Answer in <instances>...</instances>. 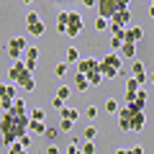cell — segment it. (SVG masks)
Instances as JSON below:
<instances>
[{"instance_id":"30bf717a","label":"cell","mask_w":154,"mask_h":154,"mask_svg":"<svg viewBox=\"0 0 154 154\" xmlns=\"http://www.w3.org/2000/svg\"><path fill=\"white\" fill-rule=\"evenodd\" d=\"M16 98H18V85L0 82V100H16Z\"/></svg>"},{"instance_id":"74e56055","label":"cell","mask_w":154,"mask_h":154,"mask_svg":"<svg viewBox=\"0 0 154 154\" xmlns=\"http://www.w3.org/2000/svg\"><path fill=\"white\" fill-rule=\"evenodd\" d=\"M85 116H88V118H95V116H98V108H95V105H85Z\"/></svg>"},{"instance_id":"4fadbf2b","label":"cell","mask_w":154,"mask_h":154,"mask_svg":"<svg viewBox=\"0 0 154 154\" xmlns=\"http://www.w3.org/2000/svg\"><path fill=\"white\" fill-rule=\"evenodd\" d=\"M46 123L44 121H28V134L31 136H46Z\"/></svg>"},{"instance_id":"3957f363","label":"cell","mask_w":154,"mask_h":154,"mask_svg":"<svg viewBox=\"0 0 154 154\" xmlns=\"http://www.w3.org/2000/svg\"><path fill=\"white\" fill-rule=\"evenodd\" d=\"M26 49H28V44H26V38H23V36H13L11 41L5 44V51H8V57H11L13 62H21Z\"/></svg>"},{"instance_id":"d4e9b609","label":"cell","mask_w":154,"mask_h":154,"mask_svg":"<svg viewBox=\"0 0 154 154\" xmlns=\"http://www.w3.org/2000/svg\"><path fill=\"white\" fill-rule=\"evenodd\" d=\"M69 95H72V88H69V85H59V88H57V98H59V100H64V103H67Z\"/></svg>"},{"instance_id":"ba28073f","label":"cell","mask_w":154,"mask_h":154,"mask_svg":"<svg viewBox=\"0 0 154 154\" xmlns=\"http://www.w3.org/2000/svg\"><path fill=\"white\" fill-rule=\"evenodd\" d=\"M82 31V16L80 13H75V11H69V23H67V33L64 36H77V33Z\"/></svg>"},{"instance_id":"4dcf8cb0","label":"cell","mask_w":154,"mask_h":154,"mask_svg":"<svg viewBox=\"0 0 154 154\" xmlns=\"http://www.w3.org/2000/svg\"><path fill=\"white\" fill-rule=\"evenodd\" d=\"M139 88H141V85H139L136 80H134V77H128V80H126V93H131V95H134Z\"/></svg>"},{"instance_id":"83f0119b","label":"cell","mask_w":154,"mask_h":154,"mask_svg":"<svg viewBox=\"0 0 154 154\" xmlns=\"http://www.w3.org/2000/svg\"><path fill=\"white\" fill-rule=\"evenodd\" d=\"M82 136H85V141H95V136H98V128H95V126H88V128L82 131Z\"/></svg>"},{"instance_id":"ab89813d","label":"cell","mask_w":154,"mask_h":154,"mask_svg":"<svg viewBox=\"0 0 154 154\" xmlns=\"http://www.w3.org/2000/svg\"><path fill=\"white\" fill-rule=\"evenodd\" d=\"M46 154H62V152H59L57 144H49V146H46Z\"/></svg>"},{"instance_id":"7402d4cb","label":"cell","mask_w":154,"mask_h":154,"mask_svg":"<svg viewBox=\"0 0 154 154\" xmlns=\"http://www.w3.org/2000/svg\"><path fill=\"white\" fill-rule=\"evenodd\" d=\"M59 116H62V118H67V121H72V123H75L77 118H80V110H77V108H67V105H64V108L59 110Z\"/></svg>"},{"instance_id":"9c48e42d","label":"cell","mask_w":154,"mask_h":154,"mask_svg":"<svg viewBox=\"0 0 154 154\" xmlns=\"http://www.w3.org/2000/svg\"><path fill=\"white\" fill-rule=\"evenodd\" d=\"M144 38V28L141 26H126L123 28V41L126 44H139Z\"/></svg>"},{"instance_id":"ee69618b","label":"cell","mask_w":154,"mask_h":154,"mask_svg":"<svg viewBox=\"0 0 154 154\" xmlns=\"http://www.w3.org/2000/svg\"><path fill=\"white\" fill-rule=\"evenodd\" d=\"M128 152H131V154H144V149L141 146H128Z\"/></svg>"},{"instance_id":"8d00e7d4","label":"cell","mask_w":154,"mask_h":154,"mask_svg":"<svg viewBox=\"0 0 154 154\" xmlns=\"http://www.w3.org/2000/svg\"><path fill=\"white\" fill-rule=\"evenodd\" d=\"M121 44H123L121 38H118V36H113V38H110V51H118V49H121Z\"/></svg>"},{"instance_id":"f907efd6","label":"cell","mask_w":154,"mask_h":154,"mask_svg":"<svg viewBox=\"0 0 154 154\" xmlns=\"http://www.w3.org/2000/svg\"><path fill=\"white\" fill-rule=\"evenodd\" d=\"M77 154H82V152H77Z\"/></svg>"},{"instance_id":"f6af8a7d","label":"cell","mask_w":154,"mask_h":154,"mask_svg":"<svg viewBox=\"0 0 154 154\" xmlns=\"http://www.w3.org/2000/svg\"><path fill=\"white\" fill-rule=\"evenodd\" d=\"M116 154H131L128 149H116Z\"/></svg>"},{"instance_id":"277c9868","label":"cell","mask_w":154,"mask_h":154,"mask_svg":"<svg viewBox=\"0 0 154 154\" xmlns=\"http://www.w3.org/2000/svg\"><path fill=\"white\" fill-rule=\"evenodd\" d=\"M26 28H28L31 36H44V31H46L44 21H41V16H38L36 11H28L26 13Z\"/></svg>"},{"instance_id":"c3c4849f","label":"cell","mask_w":154,"mask_h":154,"mask_svg":"<svg viewBox=\"0 0 154 154\" xmlns=\"http://www.w3.org/2000/svg\"><path fill=\"white\" fill-rule=\"evenodd\" d=\"M21 3H26V5H31V3H33V0H21Z\"/></svg>"},{"instance_id":"1f68e13d","label":"cell","mask_w":154,"mask_h":154,"mask_svg":"<svg viewBox=\"0 0 154 154\" xmlns=\"http://www.w3.org/2000/svg\"><path fill=\"white\" fill-rule=\"evenodd\" d=\"M8 154H28V152H26V149H23L21 144L16 141V144H11V146H8Z\"/></svg>"},{"instance_id":"8fae6325","label":"cell","mask_w":154,"mask_h":154,"mask_svg":"<svg viewBox=\"0 0 154 154\" xmlns=\"http://www.w3.org/2000/svg\"><path fill=\"white\" fill-rule=\"evenodd\" d=\"M36 62H38V49H36V46H28V49L23 51V64L33 72V69H36Z\"/></svg>"},{"instance_id":"d6986e66","label":"cell","mask_w":154,"mask_h":154,"mask_svg":"<svg viewBox=\"0 0 154 154\" xmlns=\"http://www.w3.org/2000/svg\"><path fill=\"white\" fill-rule=\"evenodd\" d=\"M146 100H149V93H146L144 88H139V90H136V95H134V105L144 110V105H146Z\"/></svg>"},{"instance_id":"5b68a950","label":"cell","mask_w":154,"mask_h":154,"mask_svg":"<svg viewBox=\"0 0 154 154\" xmlns=\"http://www.w3.org/2000/svg\"><path fill=\"white\" fill-rule=\"evenodd\" d=\"M95 5H98V16H100V18H108V21H110V18H113L118 11H121L116 0H98Z\"/></svg>"},{"instance_id":"b9f144b4","label":"cell","mask_w":154,"mask_h":154,"mask_svg":"<svg viewBox=\"0 0 154 154\" xmlns=\"http://www.w3.org/2000/svg\"><path fill=\"white\" fill-rule=\"evenodd\" d=\"M116 3H118V8H121V11H126V8H128V3H131V0H116Z\"/></svg>"},{"instance_id":"7a4b0ae2","label":"cell","mask_w":154,"mask_h":154,"mask_svg":"<svg viewBox=\"0 0 154 154\" xmlns=\"http://www.w3.org/2000/svg\"><path fill=\"white\" fill-rule=\"evenodd\" d=\"M116 116H118V128L121 131H144V126H146V116L136 105H123Z\"/></svg>"},{"instance_id":"f1b7e54d","label":"cell","mask_w":154,"mask_h":154,"mask_svg":"<svg viewBox=\"0 0 154 154\" xmlns=\"http://www.w3.org/2000/svg\"><path fill=\"white\" fill-rule=\"evenodd\" d=\"M72 128H75V123H72V121H67V118H59V131L72 134Z\"/></svg>"},{"instance_id":"7dc6e473","label":"cell","mask_w":154,"mask_h":154,"mask_svg":"<svg viewBox=\"0 0 154 154\" xmlns=\"http://www.w3.org/2000/svg\"><path fill=\"white\" fill-rule=\"evenodd\" d=\"M149 82H152V85H154V72H152V75H149Z\"/></svg>"},{"instance_id":"7c38bea8","label":"cell","mask_w":154,"mask_h":154,"mask_svg":"<svg viewBox=\"0 0 154 154\" xmlns=\"http://www.w3.org/2000/svg\"><path fill=\"white\" fill-rule=\"evenodd\" d=\"M100 62H105L108 67H113V69H118V72H121V67H123V57L118 54V51H108Z\"/></svg>"},{"instance_id":"9a60e30c","label":"cell","mask_w":154,"mask_h":154,"mask_svg":"<svg viewBox=\"0 0 154 154\" xmlns=\"http://www.w3.org/2000/svg\"><path fill=\"white\" fill-rule=\"evenodd\" d=\"M18 88H21L23 93H33V90H36V80H33V72H28V75L23 77L21 82H18Z\"/></svg>"},{"instance_id":"5bb4252c","label":"cell","mask_w":154,"mask_h":154,"mask_svg":"<svg viewBox=\"0 0 154 154\" xmlns=\"http://www.w3.org/2000/svg\"><path fill=\"white\" fill-rule=\"evenodd\" d=\"M95 64H98V59H95V57H88V59H80V62H77V72H80V75H88V72L93 69Z\"/></svg>"},{"instance_id":"52a82bcc","label":"cell","mask_w":154,"mask_h":154,"mask_svg":"<svg viewBox=\"0 0 154 154\" xmlns=\"http://www.w3.org/2000/svg\"><path fill=\"white\" fill-rule=\"evenodd\" d=\"M131 77L141 85V88L149 82V75H146V69H144V62H141V59H134V64H131Z\"/></svg>"},{"instance_id":"2e32d148","label":"cell","mask_w":154,"mask_h":154,"mask_svg":"<svg viewBox=\"0 0 154 154\" xmlns=\"http://www.w3.org/2000/svg\"><path fill=\"white\" fill-rule=\"evenodd\" d=\"M98 69H100V75H103V80H113V77H118V75H121L118 69H113V67H108L105 62H98Z\"/></svg>"},{"instance_id":"681fc988","label":"cell","mask_w":154,"mask_h":154,"mask_svg":"<svg viewBox=\"0 0 154 154\" xmlns=\"http://www.w3.org/2000/svg\"><path fill=\"white\" fill-rule=\"evenodd\" d=\"M57 3H62V0H57Z\"/></svg>"},{"instance_id":"4316f807","label":"cell","mask_w":154,"mask_h":154,"mask_svg":"<svg viewBox=\"0 0 154 154\" xmlns=\"http://www.w3.org/2000/svg\"><path fill=\"white\" fill-rule=\"evenodd\" d=\"M28 118H31V121H44V118H46V113H44V108H31Z\"/></svg>"},{"instance_id":"44dd1931","label":"cell","mask_w":154,"mask_h":154,"mask_svg":"<svg viewBox=\"0 0 154 154\" xmlns=\"http://www.w3.org/2000/svg\"><path fill=\"white\" fill-rule=\"evenodd\" d=\"M118 54L126 57V59H134V57H136V44H126V41H123L121 49H118Z\"/></svg>"},{"instance_id":"bcb514c9","label":"cell","mask_w":154,"mask_h":154,"mask_svg":"<svg viewBox=\"0 0 154 154\" xmlns=\"http://www.w3.org/2000/svg\"><path fill=\"white\" fill-rule=\"evenodd\" d=\"M149 16L154 18V0H152V5H149Z\"/></svg>"},{"instance_id":"d590c367","label":"cell","mask_w":154,"mask_h":154,"mask_svg":"<svg viewBox=\"0 0 154 154\" xmlns=\"http://www.w3.org/2000/svg\"><path fill=\"white\" fill-rule=\"evenodd\" d=\"M18 144H21L23 149H28V146H31V134H23V136L18 139Z\"/></svg>"},{"instance_id":"7bdbcfd3","label":"cell","mask_w":154,"mask_h":154,"mask_svg":"<svg viewBox=\"0 0 154 154\" xmlns=\"http://www.w3.org/2000/svg\"><path fill=\"white\" fill-rule=\"evenodd\" d=\"M80 152V149H77V144H69V146H67V154H77Z\"/></svg>"},{"instance_id":"e575fe53","label":"cell","mask_w":154,"mask_h":154,"mask_svg":"<svg viewBox=\"0 0 154 154\" xmlns=\"http://www.w3.org/2000/svg\"><path fill=\"white\" fill-rule=\"evenodd\" d=\"M57 134H59V128H46V141L54 144L57 141Z\"/></svg>"},{"instance_id":"603a6c76","label":"cell","mask_w":154,"mask_h":154,"mask_svg":"<svg viewBox=\"0 0 154 154\" xmlns=\"http://www.w3.org/2000/svg\"><path fill=\"white\" fill-rule=\"evenodd\" d=\"M64 59H67V64H75V62H80L82 57H80V51H77L75 46H67V51H64Z\"/></svg>"},{"instance_id":"f35d334b","label":"cell","mask_w":154,"mask_h":154,"mask_svg":"<svg viewBox=\"0 0 154 154\" xmlns=\"http://www.w3.org/2000/svg\"><path fill=\"white\" fill-rule=\"evenodd\" d=\"M51 108H54V110H62V108H64V100H59V98L54 95V100H51Z\"/></svg>"},{"instance_id":"e0dca14e","label":"cell","mask_w":154,"mask_h":154,"mask_svg":"<svg viewBox=\"0 0 154 154\" xmlns=\"http://www.w3.org/2000/svg\"><path fill=\"white\" fill-rule=\"evenodd\" d=\"M75 88H77V93H85V90H90L88 75H80V72H75Z\"/></svg>"},{"instance_id":"ffe728a7","label":"cell","mask_w":154,"mask_h":154,"mask_svg":"<svg viewBox=\"0 0 154 154\" xmlns=\"http://www.w3.org/2000/svg\"><path fill=\"white\" fill-rule=\"evenodd\" d=\"M88 82H90V88H95V85H100V82H103V75H100V69H98V64H95L93 69L88 72Z\"/></svg>"},{"instance_id":"60d3db41","label":"cell","mask_w":154,"mask_h":154,"mask_svg":"<svg viewBox=\"0 0 154 154\" xmlns=\"http://www.w3.org/2000/svg\"><path fill=\"white\" fill-rule=\"evenodd\" d=\"M80 3H82V8H95V3H98V0H80Z\"/></svg>"},{"instance_id":"836d02e7","label":"cell","mask_w":154,"mask_h":154,"mask_svg":"<svg viewBox=\"0 0 154 154\" xmlns=\"http://www.w3.org/2000/svg\"><path fill=\"white\" fill-rule=\"evenodd\" d=\"M80 152H82V154H95V144H93V141H85Z\"/></svg>"},{"instance_id":"484cf974","label":"cell","mask_w":154,"mask_h":154,"mask_svg":"<svg viewBox=\"0 0 154 154\" xmlns=\"http://www.w3.org/2000/svg\"><path fill=\"white\" fill-rule=\"evenodd\" d=\"M105 110H108L110 116H116L118 110H121V105H118V100H116V98H108V100H105Z\"/></svg>"},{"instance_id":"ac0fdd59","label":"cell","mask_w":154,"mask_h":154,"mask_svg":"<svg viewBox=\"0 0 154 154\" xmlns=\"http://www.w3.org/2000/svg\"><path fill=\"white\" fill-rule=\"evenodd\" d=\"M67 23H69V11H62L59 16H57V31L67 33Z\"/></svg>"},{"instance_id":"d6a6232c","label":"cell","mask_w":154,"mask_h":154,"mask_svg":"<svg viewBox=\"0 0 154 154\" xmlns=\"http://www.w3.org/2000/svg\"><path fill=\"white\" fill-rule=\"evenodd\" d=\"M67 67H69V64H67V62H59V64L54 67V72H57V75H59V77H64V75H67Z\"/></svg>"},{"instance_id":"cb8c5ba5","label":"cell","mask_w":154,"mask_h":154,"mask_svg":"<svg viewBox=\"0 0 154 154\" xmlns=\"http://www.w3.org/2000/svg\"><path fill=\"white\" fill-rule=\"evenodd\" d=\"M8 113H16V116H23V113H26V100H23V98H16V100H13V108L8 110Z\"/></svg>"},{"instance_id":"f546056e","label":"cell","mask_w":154,"mask_h":154,"mask_svg":"<svg viewBox=\"0 0 154 154\" xmlns=\"http://www.w3.org/2000/svg\"><path fill=\"white\" fill-rule=\"evenodd\" d=\"M110 26V21H108V18H95V31H105V28H108Z\"/></svg>"},{"instance_id":"6da1fadb","label":"cell","mask_w":154,"mask_h":154,"mask_svg":"<svg viewBox=\"0 0 154 154\" xmlns=\"http://www.w3.org/2000/svg\"><path fill=\"white\" fill-rule=\"evenodd\" d=\"M28 121H31V118H28V113H23V116L5 113V116H3V118H0L3 144H5V146H11V144H16L23 134H28Z\"/></svg>"},{"instance_id":"8992f818","label":"cell","mask_w":154,"mask_h":154,"mask_svg":"<svg viewBox=\"0 0 154 154\" xmlns=\"http://www.w3.org/2000/svg\"><path fill=\"white\" fill-rule=\"evenodd\" d=\"M28 72H31V69H28V67L23 64V59H21V62H13V67H11V69H8V82L18 85V82H21V80H23V77L28 75Z\"/></svg>"}]
</instances>
